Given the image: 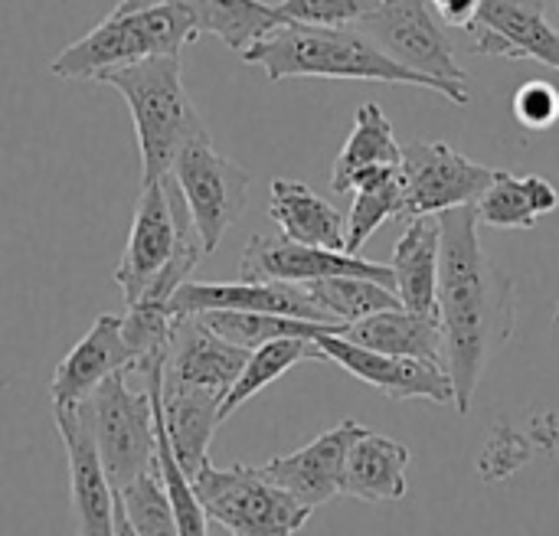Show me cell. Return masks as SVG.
Listing matches in <instances>:
<instances>
[{"instance_id": "obj_30", "label": "cell", "mask_w": 559, "mask_h": 536, "mask_svg": "<svg viewBox=\"0 0 559 536\" xmlns=\"http://www.w3.org/2000/svg\"><path fill=\"white\" fill-rule=\"evenodd\" d=\"M308 295L314 298V305L341 327L357 324L377 311L386 308H400L396 291H390L386 285L373 282V278H360V275H334V278H318L305 285Z\"/></svg>"}, {"instance_id": "obj_37", "label": "cell", "mask_w": 559, "mask_h": 536, "mask_svg": "<svg viewBox=\"0 0 559 536\" xmlns=\"http://www.w3.org/2000/svg\"><path fill=\"white\" fill-rule=\"evenodd\" d=\"M554 324L559 327V301H557V311H554Z\"/></svg>"}, {"instance_id": "obj_27", "label": "cell", "mask_w": 559, "mask_h": 536, "mask_svg": "<svg viewBox=\"0 0 559 536\" xmlns=\"http://www.w3.org/2000/svg\"><path fill=\"white\" fill-rule=\"evenodd\" d=\"M350 190H354V203L347 213L344 252L357 255L386 219H400V213H403V164L370 167L354 180Z\"/></svg>"}, {"instance_id": "obj_14", "label": "cell", "mask_w": 559, "mask_h": 536, "mask_svg": "<svg viewBox=\"0 0 559 536\" xmlns=\"http://www.w3.org/2000/svg\"><path fill=\"white\" fill-rule=\"evenodd\" d=\"M170 318H187L200 311H255V314H285L314 324H334L308 295L305 285L288 282H183L170 301ZM341 327V324H337Z\"/></svg>"}, {"instance_id": "obj_23", "label": "cell", "mask_w": 559, "mask_h": 536, "mask_svg": "<svg viewBox=\"0 0 559 536\" xmlns=\"http://www.w3.org/2000/svg\"><path fill=\"white\" fill-rule=\"evenodd\" d=\"M344 337L360 344V347L380 350V354L413 357V360H429V364L445 367L442 324H439L436 311L432 314H416V311H406L403 305L386 308V311H377V314H370V318H364L357 324H347Z\"/></svg>"}, {"instance_id": "obj_25", "label": "cell", "mask_w": 559, "mask_h": 536, "mask_svg": "<svg viewBox=\"0 0 559 536\" xmlns=\"http://www.w3.org/2000/svg\"><path fill=\"white\" fill-rule=\"evenodd\" d=\"M383 164H403V147L393 134L390 118L383 115V108L377 102H364L357 108V121L334 160L331 170V187L337 193H350L354 180L370 170V167H383Z\"/></svg>"}, {"instance_id": "obj_7", "label": "cell", "mask_w": 559, "mask_h": 536, "mask_svg": "<svg viewBox=\"0 0 559 536\" xmlns=\"http://www.w3.org/2000/svg\"><path fill=\"white\" fill-rule=\"evenodd\" d=\"M354 26H360L400 65L442 82L452 92V105L472 102V79L459 62L449 26L439 20L429 0H383Z\"/></svg>"}, {"instance_id": "obj_19", "label": "cell", "mask_w": 559, "mask_h": 536, "mask_svg": "<svg viewBox=\"0 0 559 536\" xmlns=\"http://www.w3.org/2000/svg\"><path fill=\"white\" fill-rule=\"evenodd\" d=\"M131 373V350L121 334V318L118 314H102L88 327V334L59 360L52 383H49V400L52 406H75L82 403L102 380L111 373Z\"/></svg>"}, {"instance_id": "obj_33", "label": "cell", "mask_w": 559, "mask_h": 536, "mask_svg": "<svg viewBox=\"0 0 559 536\" xmlns=\"http://www.w3.org/2000/svg\"><path fill=\"white\" fill-rule=\"evenodd\" d=\"M511 108H514V118H518L524 128H531V131H547V128H554L559 121V92L550 82L534 79V82H527V85H521V88L514 92Z\"/></svg>"}, {"instance_id": "obj_29", "label": "cell", "mask_w": 559, "mask_h": 536, "mask_svg": "<svg viewBox=\"0 0 559 536\" xmlns=\"http://www.w3.org/2000/svg\"><path fill=\"white\" fill-rule=\"evenodd\" d=\"M213 334H219L223 341L255 350L269 341H282V337H308L318 341L321 334H344V327L337 324H314V321H301V318H285V314H255V311H200L197 314Z\"/></svg>"}, {"instance_id": "obj_11", "label": "cell", "mask_w": 559, "mask_h": 536, "mask_svg": "<svg viewBox=\"0 0 559 536\" xmlns=\"http://www.w3.org/2000/svg\"><path fill=\"white\" fill-rule=\"evenodd\" d=\"M318 350L324 360L337 364L341 370H347L354 380L380 390L386 400H429L439 406H452V380L445 373V367L429 364V360H413V357H393V354H380L370 347H360L354 341H347L344 334H321Z\"/></svg>"}, {"instance_id": "obj_31", "label": "cell", "mask_w": 559, "mask_h": 536, "mask_svg": "<svg viewBox=\"0 0 559 536\" xmlns=\"http://www.w3.org/2000/svg\"><path fill=\"white\" fill-rule=\"evenodd\" d=\"M118 508L124 511V521L138 536H180L170 498L164 491L160 472H144L121 491H115Z\"/></svg>"}, {"instance_id": "obj_21", "label": "cell", "mask_w": 559, "mask_h": 536, "mask_svg": "<svg viewBox=\"0 0 559 536\" xmlns=\"http://www.w3.org/2000/svg\"><path fill=\"white\" fill-rule=\"evenodd\" d=\"M269 216L282 229V236L292 242L344 252L347 219L301 180H285V177L272 180Z\"/></svg>"}, {"instance_id": "obj_5", "label": "cell", "mask_w": 559, "mask_h": 536, "mask_svg": "<svg viewBox=\"0 0 559 536\" xmlns=\"http://www.w3.org/2000/svg\"><path fill=\"white\" fill-rule=\"evenodd\" d=\"M85 419L105 481L111 491H121L138 475L157 468V432L154 406L147 390L128 386V370L102 380L82 403H75Z\"/></svg>"}, {"instance_id": "obj_35", "label": "cell", "mask_w": 559, "mask_h": 536, "mask_svg": "<svg viewBox=\"0 0 559 536\" xmlns=\"http://www.w3.org/2000/svg\"><path fill=\"white\" fill-rule=\"evenodd\" d=\"M164 0H121L111 13H134V10H147V7H157Z\"/></svg>"}, {"instance_id": "obj_4", "label": "cell", "mask_w": 559, "mask_h": 536, "mask_svg": "<svg viewBox=\"0 0 559 536\" xmlns=\"http://www.w3.org/2000/svg\"><path fill=\"white\" fill-rule=\"evenodd\" d=\"M200 36L193 13L180 0H164L134 13H108L85 36L69 43L52 62L56 79H92L151 59V56H180Z\"/></svg>"}, {"instance_id": "obj_2", "label": "cell", "mask_w": 559, "mask_h": 536, "mask_svg": "<svg viewBox=\"0 0 559 536\" xmlns=\"http://www.w3.org/2000/svg\"><path fill=\"white\" fill-rule=\"evenodd\" d=\"M242 62L262 65L269 82L360 79V82L419 85V88H432L452 102V92L442 82L400 65L360 26L357 29L354 26H311V23L285 20L269 36L252 43L242 52Z\"/></svg>"}, {"instance_id": "obj_22", "label": "cell", "mask_w": 559, "mask_h": 536, "mask_svg": "<svg viewBox=\"0 0 559 536\" xmlns=\"http://www.w3.org/2000/svg\"><path fill=\"white\" fill-rule=\"evenodd\" d=\"M439 255H442V223L439 216L406 219V233L393 249V278L396 298L406 311L432 314L439 288Z\"/></svg>"}, {"instance_id": "obj_12", "label": "cell", "mask_w": 559, "mask_h": 536, "mask_svg": "<svg viewBox=\"0 0 559 536\" xmlns=\"http://www.w3.org/2000/svg\"><path fill=\"white\" fill-rule=\"evenodd\" d=\"M334 275H360L386 285L396 291V278L390 265L367 262L350 252H334V249H318L292 239H272V236H252L249 246L242 249L239 259V278L246 282H288V285H308L318 278H334Z\"/></svg>"}, {"instance_id": "obj_26", "label": "cell", "mask_w": 559, "mask_h": 536, "mask_svg": "<svg viewBox=\"0 0 559 536\" xmlns=\"http://www.w3.org/2000/svg\"><path fill=\"white\" fill-rule=\"evenodd\" d=\"M180 3L193 13L200 33H213L239 56L285 23L282 10L265 0H180Z\"/></svg>"}, {"instance_id": "obj_3", "label": "cell", "mask_w": 559, "mask_h": 536, "mask_svg": "<svg viewBox=\"0 0 559 536\" xmlns=\"http://www.w3.org/2000/svg\"><path fill=\"white\" fill-rule=\"evenodd\" d=\"M98 85L115 88L131 111L141 151V183L167 177L183 147L210 138L183 88L180 56H151L111 69L98 75Z\"/></svg>"}, {"instance_id": "obj_8", "label": "cell", "mask_w": 559, "mask_h": 536, "mask_svg": "<svg viewBox=\"0 0 559 536\" xmlns=\"http://www.w3.org/2000/svg\"><path fill=\"white\" fill-rule=\"evenodd\" d=\"M170 180L177 183L190 223L203 242V252H216L223 236L242 219L249 206L252 177L236 160L213 151L210 138L193 141L180 151L170 167Z\"/></svg>"}, {"instance_id": "obj_32", "label": "cell", "mask_w": 559, "mask_h": 536, "mask_svg": "<svg viewBox=\"0 0 559 536\" xmlns=\"http://www.w3.org/2000/svg\"><path fill=\"white\" fill-rule=\"evenodd\" d=\"M383 0H282L275 3L285 20L311 26H354Z\"/></svg>"}, {"instance_id": "obj_15", "label": "cell", "mask_w": 559, "mask_h": 536, "mask_svg": "<svg viewBox=\"0 0 559 536\" xmlns=\"http://www.w3.org/2000/svg\"><path fill=\"white\" fill-rule=\"evenodd\" d=\"M468 36L481 56L537 59L559 72V29L540 0H481Z\"/></svg>"}, {"instance_id": "obj_20", "label": "cell", "mask_w": 559, "mask_h": 536, "mask_svg": "<svg viewBox=\"0 0 559 536\" xmlns=\"http://www.w3.org/2000/svg\"><path fill=\"white\" fill-rule=\"evenodd\" d=\"M409 458L413 455L403 442L364 429L347 452L341 498H354L364 504L403 501L409 495V481H406Z\"/></svg>"}, {"instance_id": "obj_28", "label": "cell", "mask_w": 559, "mask_h": 536, "mask_svg": "<svg viewBox=\"0 0 559 536\" xmlns=\"http://www.w3.org/2000/svg\"><path fill=\"white\" fill-rule=\"evenodd\" d=\"M301 360H324L318 344L308 337H282V341H269L255 350H249V360L242 367V373L236 377V383L229 386V393L219 403V416L223 422L246 406L252 396H259L265 386H272L278 377H285L292 367H298Z\"/></svg>"}, {"instance_id": "obj_39", "label": "cell", "mask_w": 559, "mask_h": 536, "mask_svg": "<svg viewBox=\"0 0 559 536\" xmlns=\"http://www.w3.org/2000/svg\"><path fill=\"white\" fill-rule=\"evenodd\" d=\"M557 7H559V0H557Z\"/></svg>"}, {"instance_id": "obj_16", "label": "cell", "mask_w": 559, "mask_h": 536, "mask_svg": "<svg viewBox=\"0 0 559 536\" xmlns=\"http://www.w3.org/2000/svg\"><path fill=\"white\" fill-rule=\"evenodd\" d=\"M246 360H249L246 347L223 341L197 314L174 318L160 386H193L226 396L236 377L242 373Z\"/></svg>"}, {"instance_id": "obj_1", "label": "cell", "mask_w": 559, "mask_h": 536, "mask_svg": "<svg viewBox=\"0 0 559 536\" xmlns=\"http://www.w3.org/2000/svg\"><path fill=\"white\" fill-rule=\"evenodd\" d=\"M442 255L436 314L442 324V357L459 416L472 413L478 383L491 357L514 334V282L491 265L478 239L475 203L439 213Z\"/></svg>"}, {"instance_id": "obj_36", "label": "cell", "mask_w": 559, "mask_h": 536, "mask_svg": "<svg viewBox=\"0 0 559 536\" xmlns=\"http://www.w3.org/2000/svg\"><path fill=\"white\" fill-rule=\"evenodd\" d=\"M115 536H138L131 531V524L124 521V511L118 508V501H115Z\"/></svg>"}, {"instance_id": "obj_24", "label": "cell", "mask_w": 559, "mask_h": 536, "mask_svg": "<svg viewBox=\"0 0 559 536\" xmlns=\"http://www.w3.org/2000/svg\"><path fill=\"white\" fill-rule=\"evenodd\" d=\"M478 223L498 229H534L540 216L559 210L557 187L547 177H514L508 170H495L491 187L475 203Z\"/></svg>"}, {"instance_id": "obj_38", "label": "cell", "mask_w": 559, "mask_h": 536, "mask_svg": "<svg viewBox=\"0 0 559 536\" xmlns=\"http://www.w3.org/2000/svg\"><path fill=\"white\" fill-rule=\"evenodd\" d=\"M432 3H439V0H432Z\"/></svg>"}, {"instance_id": "obj_10", "label": "cell", "mask_w": 559, "mask_h": 536, "mask_svg": "<svg viewBox=\"0 0 559 536\" xmlns=\"http://www.w3.org/2000/svg\"><path fill=\"white\" fill-rule=\"evenodd\" d=\"M495 170L452 151L445 141H413L403 147V213L413 216H439L455 206L478 203V196L491 187Z\"/></svg>"}, {"instance_id": "obj_9", "label": "cell", "mask_w": 559, "mask_h": 536, "mask_svg": "<svg viewBox=\"0 0 559 536\" xmlns=\"http://www.w3.org/2000/svg\"><path fill=\"white\" fill-rule=\"evenodd\" d=\"M190 229H193L190 213L170 174L160 180L141 183L128 246L115 269V282L124 295V305H134L151 288V282L160 275V269L177 252V242Z\"/></svg>"}, {"instance_id": "obj_6", "label": "cell", "mask_w": 559, "mask_h": 536, "mask_svg": "<svg viewBox=\"0 0 559 536\" xmlns=\"http://www.w3.org/2000/svg\"><path fill=\"white\" fill-rule=\"evenodd\" d=\"M190 485L206 521L229 536H295L311 517V508L252 465L216 468L206 462Z\"/></svg>"}, {"instance_id": "obj_17", "label": "cell", "mask_w": 559, "mask_h": 536, "mask_svg": "<svg viewBox=\"0 0 559 536\" xmlns=\"http://www.w3.org/2000/svg\"><path fill=\"white\" fill-rule=\"evenodd\" d=\"M360 432H364L360 422L344 419L334 429H328L318 439H311L305 449L265 462L262 475L269 481H275L278 488H285L305 508H311V511L324 508L334 498H341L344 462H347V452H350V445H354V439Z\"/></svg>"}, {"instance_id": "obj_13", "label": "cell", "mask_w": 559, "mask_h": 536, "mask_svg": "<svg viewBox=\"0 0 559 536\" xmlns=\"http://www.w3.org/2000/svg\"><path fill=\"white\" fill-rule=\"evenodd\" d=\"M144 390L151 393V403L160 416V429L167 436L170 455L180 465V472L193 481L197 472L210 462V442L223 422L219 403L223 396L210 390H193V386H160L164 364L151 367L141 373Z\"/></svg>"}, {"instance_id": "obj_18", "label": "cell", "mask_w": 559, "mask_h": 536, "mask_svg": "<svg viewBox=\"0 0 559 536\" xmlns=\"http://www.w3.org/2000/svg\"><path fill=\"white\" fill-rule=\"evenodd\" d=\"M69 458V488L79 536H115V491L105 481L92 432L75 406H52Z\"/></svg>"}, {"instance_id": "obj_34", "label": "cell", "mask_w": 559, "mask_h": 536, "mask_svg": "<svg viewBox=\"0 0 559 536\" xmlns=\"http://www.w3.org/2000/svg\"><path fill=\"white\" fill-rule=\"evenodd\" d=\"M478 7L481 0H439L436 3V13L445 26H459V29H468L472 20L478 16Z\"/></svg>"}]
</instances>
